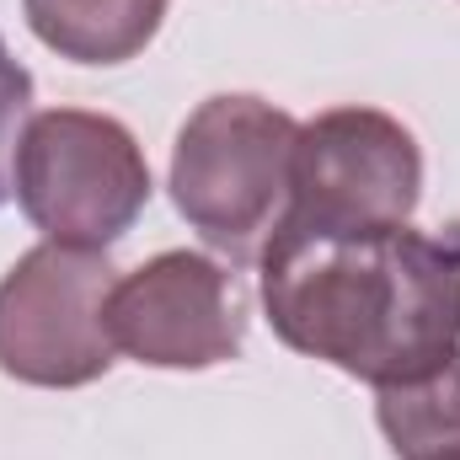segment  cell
I'll use <instances>...</instances> for the list:
<instances>
[{
	"label": "cell",
	"mask_w": 460,
	"mask_h": 460,
	"mask_svg": "<svg viewBox=\"0 0 460 460\" xmlns=\"http://www.w3.org/2000/svg\"><path fill=\"white\" fill-rule=\"evenodd\" d=\"M118 268L97 246L43 241L0 279V375L43 391H75L113 369Z\"/></svg>",
	"instance_id": "4"
},
{
	"label": "cell",
	"mask_w": 460,
	"mask_h": 460,
	"mask_svg": "<svg viewBox=\"0 0 460 460\" xmlns=\"http://www.w3.org/2000/svg\"><path fill=\"white\" fill-rule=\"evenodd\" d=\"M300 123L246 92L199 102L172 145V204L230 262L262 257L289 215V161Z\"/></svg>",
	"instance_id": "2"
},
{
	"label": "cell",
	"mask_w": 460,
	"mask_h": 460,
	"mask_svg": "<svg viewBox=\"0 0 460 460\" xmlns=\"http://www.w3.org/2000/svg\"><path fill=\"white\" fill-rule=\"evenodd\" d=\"M257 262L279 343L353 380H412L460 348V226L322 230L284 215Z\"/></svg>",
	"instance_id": "1"
},
{
	"label": "cell",
	"mask_w": 460,
	"mask_h": 460,
	"mask_svg": "<svg viewBox=\"0 0 460 460\" xmlns=\"http://www.w3.org/2000/svg\"><path fill=\"white\" fill-rule=\"evenodd\" d=\"M22 16L70 65H123L161 32L166 0H22Z\"/></svg>",
	"instance_id": "7"
},
{
	"label": "cell",
	"mask_w": 460,
	"mask_h": 460,
	"mask_svg": "<svg viewBox=\"0 0 460 460\" xmlns=\"http://www.w3.org/2000/svg\"><path fill=\"white\" fill-rule=\"evenodd\" d=\"M27 108H32V75L22 70V59H11L0 38V204L11 199V155L27 128Z\"/></svg>",
	"instance_id": "9"
},
{
	"label": "cell",
	"mask_w": 460,
	"mask_h": 460,
	"mask_svg": "<svg viewBox=\"0 0 460 460\" xmlns=\"http://www.w3.org/2000/svg\"><path fill=\"white\" fill-rule=\"evenodd\" d=\"M11 193L43 241L108 252L150 204V161L118 118L49 108L16 139Z\"/></svg>",
	"instance_id": "3"
},
{
	"label": "cell",
	"mask_w": 460,
	"mask_h": 460,
	"mask_svg": "<svg viewBox=\"0 0 460 460\" xmlns=\"http://www.w3.org/2000/svg\"><path fill=\"white\" fill-rule=\"evenodd\" d=\"M375 423L396 460H460V348L429 375L375 385Z\"/></svg>",
	"instance_id": "8"
},
{
	"label": "cell",
	"mask_w": 460,
	"mask_h": 460,
	"mask_svg": "<svg viewBox=\"0 0 460 460\" xmlns=\"http://www.w3.org/2000/svg\"><path fill=\"white\" fill-rule=\"evenodd\" d=\"M113 348L150 369H215L246 343V305L226 268L204 252H155L123 273L108 300Z\"/></svg>",
	"instance_id": "6"
},
{
	"label": "cell",
	"mask_w": 460,
	"mask_h": 460,
	"mask_svg": "<svg viewBox=\"0 0 460 460\" xmlns=\"http://www.w3.org/2000/svg\"><path fill=\"white\" fill-rule=\"evenodd\" d=\"M423 199V150L380 108H327L295 134L289 220L322 230L412 226Z\"/></svg>",
	"instance_id": "5"
}]
</instances>
